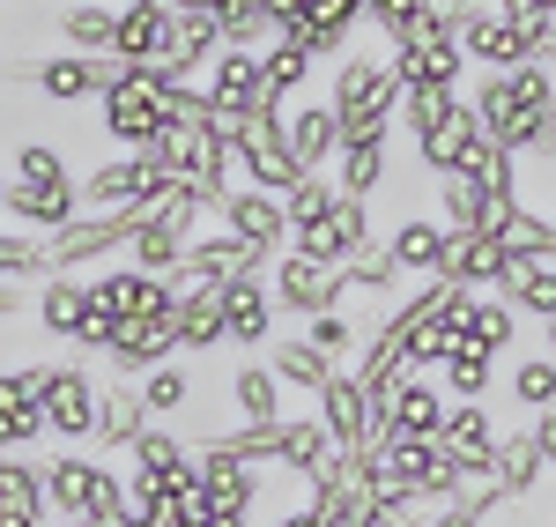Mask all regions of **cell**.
Here are the masks:
<instances>
[{"label":"cell","instance_id":"f546056e","mask_svg":"<svg viewBox=\"0 0 556 527\" xmlns=\"http://www.w3.org/2000/svg\"><path fill=\"white\" fill-rule=\"evenodd\" d=\"M490 476H497V490H505V498H534V490H542L549 461H542V446H534V424H519V431H505V439H497Z\"/></svg>","mask_w":556,"mask_h":527},{"label":"cell","instance_id":"ee69618b","mask_svg":"<svg viewBox=\"0 0 556 527\" xmlns=\"http://www.w3.org/2000/svg\"><path fill=\"white\" fill-rule=\"evenodd\" d=\"M215 30H223L230 52H267V45H275V15H267L260 0H230V8L215 15Z\"/></svg>","mask_w":556,"mask_h":527},{"label":"cell","instance_id":"ba28073f","mask_svg":"<svg viewBox=\"0 0 556 527\" xmlns=\"http://www.w3.org/2000/svg\"><path fill=\"white\" fill-rule=\"evenodd\" d=\"M164 193H172V186H156V172H149L134 149H112V156L83 178V201H89V209H112V216H119V209L141 216V209H156Z\"/></svg>","mask_w":556,"mask_h":527},{"label":"cell","instance_id":"1f68e13d","mask_svg":"<svg viewBox=\"0 0 556 527\" xmlns=\"http://www.w3.org/2000/svg\"><path fill=\"white\" fill-rule=\"evenodd\" d=\"M460 335H468V350H490L505 356L519 342V312L497 298V290H475L468 305H460Z\"/></svg>","mask_w":556,"mask_h":527},{"label":"cell","instance_id":"83f0119b","mask_svg":"<svg viewBox=\"0 0 556 527\" xmlns=\"http://www.w3.org/2000/svg\"><path fill=\"white\" fill-rule=\"evenodd\" d=\"M60 45L83 52V60H104L119 45V8L112 0H67L60 8Z\"/></svg>","mask_w":556,"mask_h":527},{"label":"cell","instance_id":"f6af8a7d","mask_svg":"<svg viewBox=\"0 0 556 527\" xmlns=\"http://www.w3.org/2000/svg\"><path fill=\"white\" fill-rule=\"evenodd\" d=\"M401 283H408V275L386 261V246H371V253H356V261L342 267V298L349 290H356V298H408Z\"/></svg>","mask_w":556,"mask_h":527},{"label":"cell","instance_id":"30bf717a","mask_svg":"<svg viewBox=\"0 0 556 527\" xmlns=\"http://www.w3.org/2000/svg\"><path fill=\"white\" fill-rule=\"evenodd\" d=\"M386 261L401 267V275H416V283H438V267H445V246H453V230L438 216H424V209H401V216L379 230Z\"/></svg>","mask_w":556,"mask_h":527},{"label":"cell","instance_id":"836d02e7","mask_svg":"<svg viewBox=\"0 0 556 527\" xmlns=\"http://www.w3.org/2000/svg\"><path fill=\"white\" fill-rule=\"evenodd\" d=\"M453 172L475 178V186H482L490 201H519V156H513V149H497L490 134H475V141H468V156H460Z\"/></svg>","mask_w":556,"mask_h":527},{"label":"cell","instance_id":"ac0fdd59","mask_svg":"<svg viewBox=\"0 0 556 527\" xmlns=\"http://www.w3.org/2000/svg\"><path fill=\"white\" fill-rule=\"evenodd\" d=\"M386 156H393V127L342 141V149H334V164H327L334 193H349V201H379V186L393 178V172H386Z\"/></svg>","mask_w":556,"mask_h":527},{"label":"cell","instance_id":"f907efd6","mask_svg":"<svg viewBox=\"0 0 556 527\" xmlns=\"http://www.w3.org/2000/svg\"><path fill=\"white\" fill-rule=\"evenodd\" d=\"M334 201H342V193H334V178H327V172H304V178H298V193L282 201V216H290V238H298V230H312V223L327 216Z\"/></svg>","mask_w":556,"mask_h":527},{"label":"cell","instance_id":"7dc6e473","mask_svg":"<svg viewBox=\"0 0 556 527\" xmlns=\"http://www.w3.org/2000/svg\"><path fill=\"white\" fill-rule=\"evenodd\" d=\"M482 209H490V193L475 178H460V172L438 178V223L445 230H482Z\"/></svg>","mask_w":556,"mask_h":527},{"label":"cell","instance_id":"f35d334b","mask_svg":"<svg viewBox=\"0 0 556 527\" xmlns=\"http://www.w3.org/2000/svg\"><path fill=\"white\" fill-rule=\"evenodd\" d=\"M505 394H513V409H527V424H534L542 409H556V356H549V350L513 356V372H505Z\"/></svg>","mask_w":556,"mask_h":527},{"label":"cell","instance_id":"f5cc1de1","mask_svg":"<svg viewBox=\"0 0 556 527\" xmlns=\"http://www.w3.org/2000/svg\"><path fill=\"white\" fill-rule=\"evenodd\" d=\"M156 216L172 223L178 238H193V230H201V223H208L215 209H208V201H201V193H193V186H186V178H178L172 193H164V201H156Z\"/></svg>","mask_w":556,"mask_h":527},{"label":"cell","instance_id":"d6986e66","mask_svg":"<svg viewBox=\"0 0 556 527\" xmlns=\"http://www.w3.org/2000/svg\"><path fill=\"white\" fill-rule=\"evenodd\" d=\"M312 401H319L312 416L327 424V439H334V446H364V439H371V387H364L356 372H334Z\"/></svg>","mask_w":556,"mask_h":527},{"label":"cell","instance_id":"6125c7cd","mask_svg":"<svg viewBox=\"0 0 556 527\" xmlns=\"http://www.w3.org/2000/svg\"><path fill=\"white\" fill-rule=\"evenodd\" d=\"M549 223H556V193H549Z\"/></svg>","mask_w":556,"mask_h":527},{"label":"cell","instance_id":"484cf974","mask_svg":"<svg viewBox=\"0 0 556 527\" xmlns=\"http://www.w3.org/2000/svg\"><path fill=\"white\" fill-rule=\"evenodd\" d=\"M52 505H45V476L30 453H0V527H45Z\"/></svg>","mask_w":556,"mask_h":527},{"label":"cell","instance_id":"cb8c5ba5","mask_svg":"<svg viewBox=\"0 0 556 527\" xmlns=\"http://www.w3.org/2000/svg\"><path fill=\"white\" fill-rule=\"evenodd\" d=\"M0 216L23 223V230H45V238H52L60 223L83 216V178H75V186H15V178H8V209H0Z\"/></svg>","mask_w":556,"mask_h":527},{"label":"cell","instance_id":"d6a6232c","mask_svg":"<svg viewBox=\"0 0 556 527\" xmlns=\"http://www.w3.org/2000/svg\"><path fill=\"white\" fill-rule=\"evenodd\" d=\"M141 431H149V401H141V387H127V379L97 387V446H134Z\"/></svg>","mask_w":556,"mask_h":527},{"label":"cell","instance_id":"ab89813d","mask_svg":"<svg viewBox=\"0 0 556 527\" xmlns=\"http://www.w3.org/2000/svg\"><path fill=\"white\" fill-rule=\"evenodd\" d=\"M497 246H505L513 261H556V223H549V209L519 201L513 216H505V230H497Z\"/></svg>","mask_w":556,"mask_h":527},{"label":"cell","instance_id":"e0dca14e","mask_svg":"<svg viewBox=\"0 0 556 527\" xmlns=\"http://www.w3.org/2000/svg\"><path fill=\"white\" fill-rule=\"evenodd\" d=\"M127 476H149V484H164V490H186L193 476H201V468H193V439L149 424V431L127 446Z\"/></svg>","mask_w":556,"mask_h":527},{"label":"cell","instance_id":"4dcf8cb0","mask_svg":"<svg viewBox=\"0 0 556 527\" xmlns=\"http://www.w3.org/2000/svg\"><path fill=\"white\" fill-rule=\"evenodd\" d=\"M164 38H172V8L164 0H134V8H119V60H134V67H156L164 60Z\"/></svg>","mask_w":556,"mask_h":527},{"label":"cell","instance_id":"8d00e7d4","mask_svg":"<svg viewBox=\"0 0 556 527\" xmlns=\"http://www.w3.org/2000/svg\"><path fill=\"white\" fill-rule=\"evenodd\" d=\"M497 298L513 312H534V319H556V261H513Z\"/></svg>","mask_w":556,"mask_h":527},{"label":"cell","instance_id":"52a82bcc","mask_svg":"<svg viewBox=\"0 0 556 527\" xmlns=\"http://www.w3.org/2000/svg\"><path fill=\"white\" fill-rule=\"evenodd\" d=\"M89 305L119 312V319H172V275H149V267H97L89 275Z\"/></svg>","mask_w":556,"mask_h":527},{"label":"cell","instance_id":"91938a15","mask_svg":"<svg viewBox=\"0 0 556 527\" xmlns=\"http://www.w3.org/2000/svg\"><path fill=\"white\" fill-rule=\"evenodd\" d=\"M45 527H89V520H60V513H52V520H45Z\"/></svg>","mask_w":556,"mask_h":527},{"label":"cell","instance_id":"7402d4cb","mask_svg":"<svg viewBox=\"0 0 556 527\" xmlns=\"http://www.w3.org/2000/svg\"><path fill=\"white\" fill-rule=\"evenodd\" d=\"M223 401H230V416H238V424H282V416H290L282 379L267 372V356H238V372H230Z\"/></svg>","mask_w":556,"mask_h":527},{"label":"cell","instance_id":"2e32d148","mask_svg":"<svg viewBox=\"0 0 556 527\" xmlns=\"http://www.w3.org/2000/svg\"><path fill=\"white\" fill-rule=\"evenodd\" d=\"M193 461H201V453H193ZM267 476H275V468H245V461H201V498H208L215 520H253Z\"/></svg>","mask_w":556,"mask_h":527},{"label":"cell","instance_id":"bcb514c9","mask_svg":"<svg viewBox=\"0 0 556 527\" xmlns=\"http://www.w3.org/2000/svg\"><path fill=\"white\" fill-rule=\"evenodd\" d=\"M8 178H15V186H75V164H67L52 141H23V149L8 156Z\"/></svg>","mask_w":556,"mask_h":527},{"label":"cell","instance_id":"b9f144b4","mask_svg":"<svg viewBox=\"0 0 556 527\" xmlns=\"http://www.w3.org/2000/svg\"><path fill=\"white\" fill-rule=\"evenodd\" d=\"M127 253H134V267H149V275H172L178 253H186V238H178V230H172L164 216H156V209H141V216H134Z\"/></svg>","mask_w":556,"mask_h":527},{"label":"cell","instance_id":"4316f807","mask_svg":"<svg viewBox=\"0 0 556 527\" xmlns=\"http://www.w3.org/2000/svg\"><path fill=\"white\" fill-rule=\"evenodd\" d=\"M475 112H468V97H453V104H445V112H438V120H430L424 134H416V164H424L430 178H445L453 172V164H460V156H468V141H475Z\"/></svg>","mask_w":556,"mask_h":527},{"label":"cell","instance_id":"681fc988","mask_svg":"<svg viewBox=\"0 0 556 527\" xmlns=\"http://www.w3.org/2000/svg\"><path fill=\"white\" fill-rule=\"evenodd\" d=\"M0 275H8V283H38V275H52L38 230H0Z\"/></svg>","mask_w":556,"mask_h":527},{"label":"cell","instance_id":"4fadbf2b","mask_svg":"<svg viewBox=\"0 0 556 527\" xmlns=\"http://www.w3.org/2000/svg\"><path fill=\"white\" fill-rule=\"evenodd\" d=\"M172 335H178V356H201V350H223V283H178L172 275Z\"/></svg>","mask_w":556,"mask_h":527},{"label":"cell","instance_id":"6da1fadb","mask_svg":"<svg viewBox=\"0 0 556 527\" xmlns=\"http://www.w3.org/2000/svg\"><path fill=\"white\" fill-rule=\"evenodd\" d=\"M393 104H401V83H393V60H386V52H342V60H334L327 112H334L342 141H356V134H386L393 127Z\"/></svg>","mask_w":556,"mask_h":527},{"label":"cell","instance_id":"d4e9b609","mask_svg":"<svg viewBox=\"0 0 556 527\" xmlns=\"http://www.w3.org/2000/svg\"><path fill=\"white\" fill-rule=\"evenodd\" d=\"M497 424H490V409L482 401H468V409H445V431H438V446L468 468V476H490V461H497Z\"/></svg>","mask_w":556,"mask_h":527},{"label":"cell","instance_id":"9f6ffc18","mask_svg":"<svg viewBox=\"0 0 556 527\" xmlns=\"http://www.w3.org/2000/svg\"><path fill=\"white\" fill-rule=\"evenodd\" d=\"M15 312H23V283H8V275H0V319H15Z\"/></svg>","mask_w":556,"mask_h":527},{"label":"cell","instance_id":"7a4b0ae2","mask_svg":"<svg viewBox=\"0 0 556 527\" xmlns=\"http://www.w3.org/2000/svg\"><path fill=\"white\" fill-rule=\"evenodd\" d=\"M127 238H134V216L119 209H83L75 223H60L52 238H45V261H52V275H75V267H97V261H112V253H127Z\"/></svg>","mask_w":556,"mask_h":527},{"label":"cell","instance_id":"f1b7e54d","mask_svg":"<svg viewBox=\"0 0 556 527\" xmlns=\"http://www.w3.org/2000/svg\"><path fill=\"white\" fill-rule=\"evenodd\" d=\"M23 75H30V83H38V97H52V104H89V97L104 89L97 60H83V52H52V60H30Z\"/></svg>","mask_w":556,"mask_h":527},{"label":"cell","instance_id":"277c9868","mask_svg":"<svg viewBox=\"0 0 556 527\" xmlns=\"http://www.w3.org/2000/svg\"><path fill=\"white\" fill-rule=\"evenodd\" d=\"M38 476H45V505H52L60 520H89V505L112 490V476H119V468L89 461V453H75V446H52V453L38 461Z\"/></svg>","mask_w":556,"mask_h":527},{"label":"cell","instance_id":"8fae6325","mask_svg":"<svg viewBox=\"0 0 556 527\" xmlns=\"http://www.w3.org/2000/svg\"><path fill=\"white\" fill-rule=\"evenodd\" d=\"M460 52H468V67H482V75H513V67H527V60H542V38H527V30H513L505 15H468L460 30Z\"/></svg>","mask_w":556,"mask_h":527},{"label":"cell","instance_id":"94428289","mask_svg":"<svg viewBox=\"0 0 556 527\" xmlns=\"http://www.w3.org/2000/svg\"><path fill=\"white\" fill-rule=\"evenodd\" d=\"M0 209H8V172H0Z\"/></svg>","mask_w":556,"mask_h":527},{"label":"cell","instance_id":"44dd1931","mask_svg":"<svg viewBox=\"0 0 556 527\" xmlns=\"http://www.w3.org/2000/svg\"><path fill=\"white\" fill-rule=\"evenodd\" d=\"M505 267H513V253L490 238V230H453V246H445V283H460V290H497L505 283Z\"/></svg>","mask_w":556,"mask_h":527},{"label":"cell","instance_id":"5bb4252c","mask_svg":"<svg viewBox=\"0 0 556 527\" xmlns=\"http://www.w3.org/2000/svg\"><path fill=\"white\" fill-rule=\"evenodd\" d=\"M215 223H223V230H238V238H245L253 253H267V261L290 246V216H282V201H275V193H260V186H230V201L215 209Z\"/></svg>","mask_w":556,"mask_h":527},{"label":"cell","instance_id":"5b68a950","mask_svg":"<svg viewBox=\"0 0 556 527\" xmlns=\"http://www.w3.org/2000/svg\"><path fill=\"white\" fill-rule=\"evenodd\" d=\"M267 290H275V312L312 319V312H334V305H342V267H319V261H304L298 246H282L275 267H267Z\"/></svg>","mask_w":556,"mask_h":527},{"label":"cell","instance_id":"e575fe53","mask_svg":"<svg viewBox=\"0 0 556 527\" xmlns=\"http://www.w3.org/2000/svg\"><path fill=\"white\" fill-rule=\"evenodd\" d=\"M83 312H89V275H45V290H38V327L45 335L75 342Z\"/></svg>","mask_w":556,"mask_h":527},{"label":"cell","instance_id":"9a60e30c","mask_svg":"<svg viewBox=\"0 0 556 527\" xmlns=\"http://www.w3.org/2000/svg\"><path fill=\"white\" fill-rule=\"evenodd\" d=\"M275 290H267V275H238V283H223V335L238 342V350H267L275 342Z\"/></svg>","mask_w":556,"mask_h":527},{"label":"cell","instance_id":"7c38bea8","mask_svg":"<svg viewBox=\"0 0 556 527\" xmlns=\"http://www.w3.org/2000/svg\"><path fill=\"white\" fill-rule=\"evenodd\" d=\"M193 89L208 97V112H215V120H245L260 97H275V89L260 83V52H230V45H223V52L208 60V75H201Z\"/></svg>","mask_w":556,"mask_h":527},{"label":"cell","instance_id":"603a6c76","mask_svg":"<svg viewBox=\"0 0 556 527\" xmlns=\"http://www.w3.org/2000/svg\"><path fill=\"white\" fill-rule=\"evenodd\" d=\"M104 356H112L119 379H141V372H156V364L178 356V335H172V319H119V335H112Z\"/></svg>","mask_w":556,"mask_h":527},{"label":"cell","instance_id":"d590c367","mask_svg":"<svg viewBox=\"0 0 556 527\" xmlns=\"http://www.w3.org/2000/svg\"><path fill=\"white\" fill-rule=\"evenodd\" d=\"M490 387H497V356H490V350H453L445 364H438V394L453 401V409L490 401Z\"/></svg>","mask_w":556,"mask_h":527},{"label":"cell","instance_id":"74e56055","mask_svg":"<svg viewBox=\"0 0 556 527\" xmlns=\"http://www.w3.org/2000/svg\"><path fill=\"white\" fill-rule=\"evenodd\" d=\"M267 372L282 379V394H290V387H298V394H319V387L334 379V364L312 350L304 335H290V342H267Z\"/></svg>","mask_w":556,"mask_h":527},{"label":"cell","instance_id":"680465c9","mask_svg":"<svg viewBox=\"0 0 556 527\" xmlns=\"http://www.w3.org/2000/svg\"><path fill=\"white\" fill-rule=\"evenodd\" d=\"M542 327H549V335H542V350H549V356H556V319H542Z\"/></svg>","mask_w":556,"mask_h":527},{"label":"cell","instance_id":"c3c4849f","mask_svg":"<svg viewBox=\"0 0 556 527\" xmlns=\"http://www.w3.org/2000/svg\"><path fill=\"white\" fill-rule=\"evenodd\" d=\"M304 342H312V350H319L327 364H334V372H342V356L364 342V327H356V319L334 305V312H312V319H304Z\"/></svg>","mask_w":556,"mask_h":527},{"label":"cell","instance_id":"9c48e42d","mask_svg":"<svg viewBox=\"0 0 556 527\" xmlns=\"http://www.w3.org/2000/svg\"><path fill=\"white\" fill-rule=\"evenodd\" d=\"M260 267H267V253H253L238 230L215 223V230H193V238H186V253H178L172 275L178 283H238V275H260Z\"/></svg>","mask_w":556,"mask_h":527},{"label":"cell","instance_id":"816d5d0a","mask_svg":"<svg viewBox=\"0 0 556 527\" xmlns=\"http://www.w3.org/2000/svg\"><path fill=\"white\" fill-rule=\"evenodd\" d=\"M38 439H45V409H38V401L0 409V453H30Z\"/></svg>","mask_w":556,"mask_h":527},{"label":"cell","instance_id":"60d3db41","mask_svg":"<svg viewBox=\"0 0 556 527\" xmlns=\"http://www.w3.org/2000/svg\"><path fill=\"white\" fill-rule=\"evenodd\" d=\"M134 387H141V401H149V424H156V416H186L193 394H201V379H193L178 356H172V364H156V372H141Z\"/></svg>","mask_w":556,"mask_h":527},{"label":"cell","instance_id":"ffe728a7","mask_svg":"<svg viewBox=\"0 0 556 527\" xmlns=\"http://www.w3.org/2000/svg\"><path fill=\"white\" fill-rule=\"evenodd\" d=\"M282 141H290V156H298L304 172H327V164H334V149H342V127H334L327 97H319V104L290 97V104H282Z\"/></svg>","mask_w":556,"mask_h":527},{"label":"cell","instance_id":"6f0895ef","mask_svg":"<svg viewBox=\"0 0 556 527\" xmlns=\"http://www.w3.org/2000/svg\"><path fill=\"white\" fill-rule=\"evenodd\" d=\"M164 8H186V15H223L230 0H164Z\"/></svg>","mask_w":556,"mask_h":527},{"label":"cell","instance_id":"11a10c76","mask_svg":"<svg viewBox=\"0 0 556 527\" xmlns=\"http://www.w3.org/2000/svg\"><path fill=\"white\" fill-rule=\"evenodd\" d=\"M275 527H327V513L304 498V505H290V513H275Z\"/></svg>","mask_w":556,"mask_h":527},{"label":"cell","instance_id":"8992f818","mask_svg":"<svg viewBox=\"0 0 556 527\" xmlns=\"http://www.w3.org/2000/svg\"><path fill=\"white\" fill-rule=\"evenodd\" d=\"M38 409H45V439H60V446L97 439V379H89L83 364H52Z\"/></svg>","mask_w":556,"mask_h":527},{"label":"cell","instance_id":"7bdbcfd3","mask_svg":"<svg viewBox=\"0 0 556 527\" xmlns=\"http://www.w3.org/2000/svg\"><path fill=\"white\" fill-rule=\"evenodd\" d=\"M312 67H319V52L298 38H275L267 52H260V83L275 89V97H298L304 83H312Z\"/></svg>","mask_w":556,"mask_h":527},{"label":"cell","instance_id":"3957f363","mask_svg":"<svg viewBox=\"0 0 556 527\" xmlns=\"http://www.w3.org/2000/svg\"><path fill=\"white\" fill-rule=\"evenodd\" d=\"M290 246H298L304 261H319V267H349L356 253H371V246H379V209H371V201H349V193H342V201L312 223V230H298Z\"/></svg>","mask_w":556,"mask_h":527},{"label":"cell","instance_id":"db71d44e","mask_svg":"<svg viewBox=\"0 0 556 527\" xmlns=\"http://www.w3.org/2000/svg\"><path fill=\"white\" fill-rule=\"evenodd\" d=\"M430 527H490V513L468 498H445V505H430Z\"/></svg>","mask_w":556,"mask_h":527}]
</instances>
